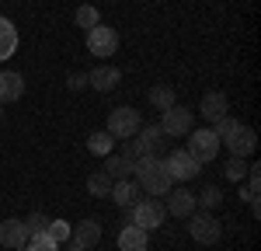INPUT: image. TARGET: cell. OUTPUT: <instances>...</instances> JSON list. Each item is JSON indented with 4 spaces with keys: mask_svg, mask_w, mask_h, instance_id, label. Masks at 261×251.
<instances>
[{
    "mask_svg": "<svg viewBox=\"0 0 261 251\" xmlns=\"http://www.w3.org/2000/svg\"><path fill=\"white\" fill-rule=\"evenodd\" d=\"M164 167H167L171 182H192V178H199V171H202V164L188 154V150H167Z\"/></svg>",
    "mask_w": 261,
    "mask_h": 251,
    "instance_id": "277c9868",
    "label": "cell"
},
{
    "mask_svg": "<svg viewBox=\"0 0 261 251\" xmlns=\"http://www.w3.org/2000/svg\"><path fill=\"white\" fill-rule=\"evenodd\" d=\"M122 73L115 66H94V70H87V84L94 87V91H112V87H119Z\"/></svg>",
    "mask_w": 261,
    "mask_h": 251,
    "instance_id": "4fadbf2b",
    "label": "cell"
},
{
    "mask_svg": "<svg viewBox=\"0 0 261 251\" xmlns=\"http://www.w3.org/2000/svg\"><path fill=\"white\" fill-rule=\"evenodd\" d=\"M45 234L56 241V244H63L66 237H70V223L66 220H49V227H45Z\"/></svg>",
    "mask_w": 261,
    "mask_h": 251,
    "instance_id": "f546056e",
    "label": "cell"
},
{
    "mask_svg": "<svg viewBox=\"0 0 261 251\" xmlns=\"http://www.w3.org/2000/svg\"><path fill=\"white\" fill-rule=\"evenodd\" d=\"M112 199H115L122 209H129L136 199H140V185L129 182V178H119V182H112Z\"/></svg>",
    "mask_w": 261,
    "mask_h": 251,
    "instance_id": "ac0fdd59",
    "label": "cell"
},
{
    "mask_svg": "<svg viewBox=\"0 0 261 251\" xmlns=\"http://www.w3.org/2000/svg\"><path fill=\"white\" fill-rule=\"evenodd\" d=\"M125 216H129V223L140 230H157L167 220V209H164L161 199H136L133 206L125 209Z\"/></svg>",
    "mask_w": 261,
    "mask_h": 251,
    "instance_id": "7a4b0ae2",
    "label": "cell"
},
{
    "mask_svg": "<svg viewBox=\"0 0 261 251\" xmlns=\"http://www.w3.org/2000/svg\"><path fill=\"white\" fill-rule=\"evenodd\" d=\"M140 140L150 146L153 154H164V146H167V140H171V136H164L161 126H140Z\"/></svg>",
    "mask_w": 261,
    "mask_h": 251,
    "instance_id": "44dd1931",
    "label": "cell"
},
{
    "mask_svg": "<svg viewBox=\"0 0 261 251\" xmlns=\"http://www.w3.org/2000/svg\"><path fill=\"white\" fill-rule=\"evenodd\" d=\"M237 126H241V119H233V115H223V119H216V122H213V133L220 136V143H223V140H226V136L237 129Z\"/></svg>",
    "mask_w": 261,
    "mask_h": 251,
    "instance_id": "f1b7e54d",
    "label": "cell"
},
{
    "mask_svg": "<svg viewBox=\"0 0 261 251\" xmlns=\"http://www.w3.org/2000/svg\"><path fill=\"white\" fill-rule=\"evenodd\" d=\"M188 154L199 161V164H209L216 154H220V136L213 129H192L188 133Z\"/></svg>",
    "mask_w": 261,
    "mask_h": 251,
    "instance_id": "8992f818",
    "label": "cell"
},
{
    "mask_svg": "<svg viewBox=\"0 0 261 251\" xmlns=\"http://www.w3.org/2000/svg\"><path fill=\"white\" fill-rule=\"evenodd\" d=\"M70 251H84V248H77V244H73V248H70Z\"/></svg>",
    "mask_w": 261,
    "mask_h": 251,
    "instance_id": "1f68e13d",
    "label": "cell"
},
{
    "mask_svg": "<svg viewBox=\"0 0 261 251\" xmlns=\"http://www.w3.org/2000/svg\"><path fill=\"white\" fill-rule=\"evenodd\" d=\"M73 18H77V24H81V28H87V32H91L94 24H101V14H98V7H94V4H81Z\"/></svg>",
    "mask_w": 261,
    "mask_h": 251,
    "instance_id": "d4e9b609",
    "label": "cell"
},
{
    "mask_svg": "<svg viewBox=\"0 0 261 251\" xmlns=\"http://www.w3.org/2000/svg\"><path fill=\"white\" fill-rule=\"evenodd\" d=\"M87 192H91L94 199H105V195H112V178H108L105 171H94V174L87 178Z\"/></svg>",
    "mask_w": 261,
    "mask_h": 251,
    "instance_id": "7402d4cb",
    "label": "cell"
},
{
    "mask_svg": "<svg viewBox=\"0 0 261 251\" xmlns=\"http://www.w3.org/2000/svg\"><path fill=\"white\" fill-rule=\"evenodd\" d=\"M205 213H213V209H220V203H223V188H216V185H205L202 188V195L195 199Z\"/></svg>",
    "mask_w": 261,
    "mask_h": 251,
    "instance_id": "603a6c76",
    "label": "cell"
},
{
    "mask_svg": "<svg viewBox=\"0 0 261 251\" xmlns=\"http://www.w3.org/2000/svg\"><path fill=\"white\" fill-rule=\"evenodd\" d=\"M223 174H226L230 182H237V185H241L244 178H247V161H244V157H230V161L223 164Z\"/></svg>",
    "mask_w": 261,
    "mask_h": 251,
    "instance_id": "484cf974",
    "label": "cell"
},
{
    "mask_svg": "<svg viewBox=\"0 0 261 251\" xmlns=\"http://www.w3.org/2000/svg\"><path fill=\"white\" fill-rule=\"evenodd\" d=\"M18 49V28L7 18H0V60H11Z\"/></svg>",
    "mask_w": 261,
    "mask_h": 251,
    "instance_id": "d6986e66",
    "label": "cell"
},
{
    "mask_svg": "<svg viewBox=\"0 0 261 251\" xmlns=\"http://www.w3.org/2000/svg\"><path fill=\"white\" fill-rule=\"evenodd\" d=\"M66 87H70V91H81V87H87V73H70V77H66Z\"/></svg>",
    "mask_w": 261,
    "mask_h": 251,
    "instance_id": "4dcf8cb0",
    "label": "cell"
},
{
    "mask_svg": "<svg viewBox=\"0 0 261 251\" xmlns=\"http://www.w3.org/2000/svg\"><path fill=\"white\" fill-rule=\"evenodd\" d=\"M45 227H49V216H45L42 209H32V213L24 216V230H28V237H32V234H45Z\"/></svg>",
    "mask_w": 261,
    "mask_h": 251,
    "instance_id": "4316f807",
    "label": "cell"
},
{
    "mask_svg": "<svg viewBox=\"0 0 261 251\" xmlns=\"http://www.w3.org/2000/svg\"><path fill=\"white\" fill-rule=\"evenodd\" d=\"M143 126V115L136 108H129V105H122L115 108L112 115H108V133H112V140H133L136 133H140Z\"/></svg>",
    "mask_w": 261,
    "mask_h": 251,
    "instance_id": "3957f363",
    "label": "cell"
},
{
    "mask_svg": "<svg viewBox=\"0 0 261 251\" xmlns=\"http://www.w3.org/2000/svg\"><path fill=\"white\" fill-rule=\"evenodd\" d=\"M199 112H202V119H205V122L213 126L216 119H223V115H230V98H226V94H220V91H209V94L202 98Z\"/></svg>",
    "mask_w": 261,
    "mask_h": 251,
    "instance_id": "7c38bea8",
    "label": "cell"
},
{
    "mask_svg": "<svg viewBox=\"0 0 261 251\" xmlns=\"http://www.w3.org/2000/svg\"><path fill=\"white\" fill-rule=\"evenodd\" d=\"M164 209H167V216L188 220V216L199 209V203H195V195H192L188 188H171V192H167V203H164Z\"/></svg>",
    "mask_w": 261,
    "mask_h": 251,
    "instance_id": "30bf717a",
    "label": "cell"
},
{
    "mask_svg": "<svg viewBox=\"0 0 261 251\" xmlns=\"http://www.w3.org/2000/svg\"><path fill=\"white\" fill-rule=\"evenodd\" d=\"M0 112H4V105H0Z\"/></svg>",
    "mask_w": 261,
    "mask_h": 251,
    "instance_id": "d6a6232c",
    "label": "cell"
},
{
    "mask_svg": "<svg viewBox=\"0 0 261 251\" xmlns=\"http://www.w3.org/2000/svg\"><path fill=\"white\" fill-rule=\"evenodd\" d=\"M21 94H24V81H21V73H11V70H0V105H7V102H18Z\"/></svg>",
    "mask_w": 261,
    "mask_h": 251,
    "instance_id": "9a60e30c",
    "label": "cell"
},
{
    "mask_svg": "<svg viewBox=\"0 0 261 251\" xmlns=\"http://www.w3.org/2000/svg\"><path fill=\"white\" fill-rule=\"evenodd\" d=\"M112 146H115V140H112V133H108V129H98V133H91V136H87V150H91L94 157H108V154H112Z\"/></svg>",
    "mask_w": 261,
    "mask_h": 251,
    "instance_id": "ffe728a7",
    "label": "cell"
},
{
    "mask_svg": "<svg viewBox=\"0 0 261 251\" xmlns=\"http://www.w3.org/2000/svg\"><path fill=\"white\" fill-rule=\"evenodd\" d=\"M223 143L230 146V154H233V157H251V154L258 150V133H254L251 126L241 122L230 136H226V140H223Z\"/></svg>",
    "mask_w": 261,
    "mask_h": 251,
    "instance_id": "ba28073f",
    "label": "cell"
},
{
    "mask_svg": "<svg viewBox=\"0 0 261 251\" xmlns=\"http://www.w3.org/2000/svg\"><path fill=\"white\" fill-rule=\"evenodd\" d=\"M133 171H136V161L129 154H108L105 157V174L108 178H133Z\"/></svg>",
    "mask_w": 261,
    "mask_h": 251,
    "instance_id": "5bb4252c",
    "label": "cell"
},
{
    "mask_svg": "<svg viewBox=\"0 0 261 251\" xmlns=\"http://www.w3.org/2000/svg\"><path fill=\"white\" fill-rule=\"evenodd\" d=\"M101 241V223H94V220H81V223H77V227H73V244H77V248H94V244H98Z\"/></svg>",
    "mask_w": 261,
    "mask_h": 251,
    "instance_id": "2e32d148",
    "label": "cell"
},
{
    "mask_svg": "<svg viewBox=\"0 0 261 251\" xmlns=\"http://www.w3.org/2000/svg\"><path fill=\"white\" fill-rule=\"evenodd\" d=\"M119 251H146V230L125 223L119 230Z\"/></svg>",
    "mask_w": 261,
    "mask_h": 251,
    "instance_id": "e0dca14e",
    "label": "cell"
},
{
    "mask_svg": "<svg viewBox=\"0 0 261 251\" xmlns=\"http://www.w3.org/2000/svg\"><path fill=\"white\" fill-rule=\"evenodd\" d=\"M150 105H153V108H161V112H167L171 105H178V102H174V91H171L167 84H161V87H153V91H150Z\"/></svg>",
    "mask_w": 261,
    "mask_h": 251,
    "instance_id": "cb8c5ba5",
    "label": "cell"
},
{
    "mask_svg": "<svg viewBox=\"0 0 261 251\" xmlns=\"http://www.w3.org/2000/svg\"><path fill=\"white\" fill-rule=\"evenodd\" d=\"M24 251H60V244H56L49 234H32L28 244H24Z\"/></svg>",
    "mask_w": 261,
    "mask_h": 251,
    "instance_id": "83f0119b",
    "label": "cell"
},
{
    "mask_svg": "<svg viewBox=\"0 0 261 251\" xmlns=\"http://www.w3.org/2000/svg\"><path fill=\"white\" fill-rule=\"evenodd\" d=\"M188 234H192V241H199V244H216L223 237V223L213 213H192V216H188Z\"/></svg>",
    "mask_w": 261,
    "mask_h": 251,
    "instance_id": "5b68a950",
    "label": "cell"
},
{
    "mask_svg": "<svg viewBox=\"0 0 261 251\" xmlns=\"http://www.w3.org/2000/svg\"><path fill=\"white\" fill-rule=\"evenodd\" d=\"M87 49H91V56H112L115 49H119V32L115 28H108V24H94L91 32H87Z\"/></svg>",
    "mask_w": 261,
    "mask_h": 251,
    "instance_id": "52a82bcc",
    "label": "cell"
},
{
    "mask_svg": "<svg viewBox=\"0 0 261 251\" xmlns=\"http://www.w3.org/2000/svg\"><path fill=\"white\" fill-rule=\"evenodd\" d=\"M0 244L11 251H18L28 244V230H24V220H0Z\"/></svg>",
    "mask_w": 261,
    "mask_h": 251,
    "instance_id": "8fae6325",
    "label": "cell"
},
{
    "mask_svg": "<svg viewBox=\"0 0 261 251\" xmlns=\"http://www.w3.org/2000/svg\"><path fill=\"white\" fill-rule=\"evenodd\" d=\"M136 185H140V192H146V195H153V199H161V195H167L171 192V174H167V167H164V157H157V154H150V157H140L136 161Z\"/></svg>",
    "mask_w": 261,
    "mask_h": 251,
    "instance_id": "6da1fadb",
    "label": "cell"
},
{
    "mask_svg": "<svg viewBox=\"0 0 261 251\" xmlns=\"http://www.w3.org/2000/svg\"><path fill=\"white\" fill-rule=\"evenodd\" d=\"M161 129H164V136H185V133H192V112L185 105H171L161 119Z\"/></svg>",
    "mask_w": 261,
    "mask_h": 251,
    "instance_id": "9c48e42d",
    "label": "cell"
}]
</instances>
